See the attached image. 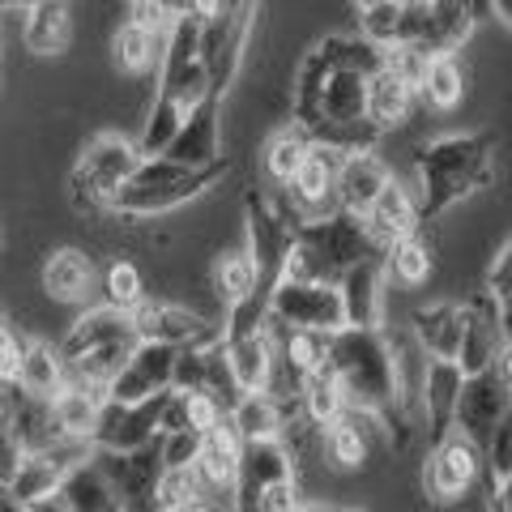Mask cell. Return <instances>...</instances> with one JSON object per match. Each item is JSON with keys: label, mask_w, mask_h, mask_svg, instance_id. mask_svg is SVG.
<instances>
[{"label": "cell", "mask_w": 512, "mask_h": 512, "mask_svg": "<svg viewBox=\"0 0 512 512\" xmlns=\"http://www.w3.org/2000/svg\"><path fill=\"white\" fill-rule=\"evenodd\" d=\"M163 52H167V35H154V30L128 22V18L111 30V64H116L124 77H133V82H146V77L158 82Z\"/></svg>", "instance_id": "cell-14"}, {"label": "cell", "mask_w": 512, "mask_h": 512, "mask_svg": "<svg viewBox=\"0 0 512 512\" xmlns=\"http://www.w3.org/2000/svg\"><path fill=\"white\" fill-rule=\"evenodd\" d=\"M508 504H512V500H508Z\"/></svg>", "instance_id": "cell-49"}, {"label": "cell", "mask_w": 512, "mask_h": 512, "mask_svg": "<svg viewBox=\"0 0 512 512\" xmlns=\"http://www.w3.org/2000/svg\"><path fill=\"white\" fill-rule=\"evenodd\" d=\"M22 47L39 60L64 56L73 47V9L64 0H35V5H26Z\"/></svg>", "instance_id": "cell-15"}, {"label": "cell", "mask_w": 512, "mask_h": 512, "mask_svg": "<svg viewBox=\"0 0 512 512\" xmlns=\"http://www.w3.org/2000/svg\"><path fill=\"white\" fill-rule=\"evenodd\" d=\"M252 22H256V5H222V0H214L210 18L201 22V64L210 73V90L222 94V99H227L231 82L244 69Z\"/></svg>", "instance_id": "cell-3"}, {"label": "cell", "mask_w": 512, "mask_h": 512, "mask_svg": "<svg viewBox=\"0 0 512 512\" xmlns=\"http://www.w3.org/2000/svg\"><path fill=\"white\" fill-rule=\"evenodd\" d=\"M128 338H137V333H133V316H124L116 308H103V303H90V308H82L69 320V329L56 338V346H60L64 363H77V359L94 355V350L128 342Z\"/></svg>", "instance_id": "cell-11"}, {"label": "cell", "mask_w": 512, "mask_h": 512, "mask_svg": "<svg viewBox=\"0 0 512 512\" xmlns=\"http://www.w3.org/2000/svg\"><path fill=\"white\" fill-rule=\"evenodd\" d=\"M167 397H154V402H141V406L107 402L103 419H99V436H94V448H99V453H137V448L154 444L158 436H163Z\"/></svg>", "instance_id": "cell-9"}, {"label": "cell", "mask_w": 512, "mask_h": 512, "mask_svg": "<svg viewBox=\"0 0 512 512\" xmlns=\"http://www.w3.org/2000/svg\"><path fill=\"white\" fill-rule=\"evenodd\" d=\"M338 295H342V312H346V325L350 329H367L376 320L380 291H376V274L367 265L363 269H350Z\"/></svg>", "instance_id": "cell-30"}, {"label": "cell", "mask_w": 512, "mask_h": 512, "mask_svg": "<svg viewBox=\"0 0 512 512\" xmlns=\"http://www.w3.org/2000/svg\"><path fill=\"white\" fill-rule=\"evenodd\" d=\"M210 346L180 350V359H175V393H205V376H210V359H205V350Z\"/></svg>", "instance_id": "cell-37"}, {"label": "cell", "mask_w": 512, "mask_h": 512, "mask_svg": "<svg viewBox=\"0 0 512 512\" xmlns=\"http://www.w3.org/2000/svg\"><path fill=\"white\" fill-rule=\"evenodd\" d=\"M26 338H30V333H13V338H9L5 346H0V384H5V389H22Z\"/></svg>", "instance_id": "cell-39"}, {"label": "cell", "mask_w": 512, "mask_h": 512, "mask_svg": "<svg viewBox=\"0 0 512 512\" xmlns=\"http://www.w3.org/2000/svg\"><path fill=\"white\" fill-rule=\"evenodd\" d=\"M30 512H69V504H64V495H52V500H43V504H35Z\"/></svg>", "instance_id": "cell-40"}, {"label": "cell", "mask_w": 512, "mask_h": 512, "mask_svg": "<svg viewBox=\"0 0 512 512\" xmlns=\"http://www.w3.org/2000/svg\"><path fill=\"white\" fill-rule=\"evenodd\" d=\"M9 397H13V389H5V384H0V410L9 406Z\"/></svg>", "instance_id": "cell-45"}, {"label": "cell", "mask_w": 512, "mask_h": 512, "mask_svg": "<svg viewBox=\"0 0 512 512\" xmlns=\"http://www.w3.org/2000/svg\"><path fill=\"white\" fill-rule=\"evenodd\" d=\"M175 359H180V350L158 346V342H137L133 359L124 363V372L107 389V402L141 406V402H154V397H167L175 389Z\"/></svg>", "instance_id": "cell-8"}, {"label": "cell", "mask_w": 512, "mask_h": 512, "mask_svg": "<svg viewBox=\"0 0 512 512\" xmlns=\"http://www.w3.org/2000/svg\"><path fill=\"white\" fill-rule=\"evenodd\" d=\"M308 154H312V137L303 133L299 124L295 128H278V133L265 141V150H261V167L278 188H291L295 175L303 171V163H308Z\"/></svg>", "instance_id": "cell-24"}, {"label": "cell", "mask_w": 512, "mask_h": 512, "mask_svg": "<svg viewBox=\"0 0 512 512\" xmlns=\"http://www.w3.org/2000/svg\"><path fill=\"white\" fill-rule=\"evenodd\" d=\"M69 384V363H64L60 346L47 342V338H26V367H22V393L30 397H52Z\"/></svg>", "instance_id": "cell-22"}, {"label": "cell", "mask_w": 512, "mask_h": 512, "mask_svg": "<svg viewBox=\"0 0 512 512\" xmlns=\"http://www.w3.org/2000/svg\"><path fill=\"white\" fill-rule=\"evenodd\" d=\"M167 163L180 167H214L222 163V94H210L201 107L188 111L184 128L175 133V141L167 146Z\"/></svg>", "instance_id": "cell-10"}, {"label": "cell", "mask_w": 512, "mask_h": 512, "mask_svg": "<svg viewBox=\"0 0 512 512\" xmlns=\"http://www.w3.org/2000/svg\"><path fill=\"white\" fill-rule=\"evenodd\" d=\"M22 461H26V448L18 440V431H13L9 423V414L0 410V491H9V483L18 478L22 470Z\"/></svg>", "instance_id": "cell-38"}, {"label": "cell", "mask_w": 512, "mask_h": 512, "mask_svg": "<svg viewBox=\"0 0 512 512\" xmlns=\"http://www.w3.org/2000/svg\"><path fill=\"white\" fill-rule=\"evenodd\" d=\"M5 414H9L13 431H18V440H22V448H26V457L47 453L52 444L64 440V436H60V427H56V419H52V402H43V397H30V393H22V389H13Z\"/></svg>", "instance_id": "cell-20"}, {"label": "cell", "mask_w": 512, "mask_h": 512, "mask_svg": "<svg viewBox=\"0 0 512 512\" xmlns=\"http://www.w3.org/2000/svg\"><path fill=\"white\" fill-rule=\"evenodd\" d=\"M0 512H30V508H22L18 500H13L9 491H0Z\"/></svg>", "instance_id": "cell-42"}, {"label": "cell", "mask_w": 512, "mask_h": 512, "mask_svg": "<svg viewBox=\"0 0 512 512\" xmlns=\"http://www.w3.org/2000/svg\"><path fill=\"white\" fill-rule=\"evenodd\" d=\"M227 171H231L227 158L214 167H180V163H167V158H146L141 171L111 201V222L124 231H137L141 222L175 214L192 201L210 197L214 188H222Z\"/></svg>", "instance_id": "cell-1"}, {"label": "cell", "mask_w": 512, "mask_h": 512, "mask_svg": "<svg viewBox=\"0 0 512 512\" xmlns=\"http://www.w3.org/2000/svg\"><path fill=\"white\" fill-rule=\"evenodd\" d=\"M342 512H363V508H342Z\"/></svg>", "instance_id": "cell-48"}, {"label": "cell", "mask_w": 512, "mask_h": 512, "mask_svg": "<svg viewBox=\"0 0 512 512\" xmlns=\"http://www.w3.org/2000/svg\"><path fill=\"white\" fill-rule=\"evenodd\" d=\"M299 410H303V419H308L312 427H320V431H329L333 423H342L350 414V402H346V389L338 384V376H333V372L312 376L308 384H303Z\"/></svg>", "instance_id": "cell-28"}, {"label": "cell", "mask_w": 512, "mask_h": 512, "mask_svg": "<svg viewBox=\"0 0 512 512\" xmlns=\"http://www.w3.org/2000/svg\"><path fill=\"white\" fill-rule=\"evenodd\" d=\"M133 333L137 342H158L171 350H188V346H210L222 338V325L205 320L201 312L184 308V303L171 299H146L133 312Z\"/></svg>", "instance_id": "cell-6"}, {"label": "cell", "mask_w": 512, "mask_h": 512, "mask_svg": "<svg viewBox=\"0 0 512 512\" xmlns=\"http://www.w3.org/2000/svg\"><path fill=\"white\" fill-rule=\"evenodd\" d=\"M146 299H150L146 269H141L128 252L107 256L103 269H99V303H103V308H116L124 316H133Z\"/></svg>", "instance_id": "cell-18"}, {"label": "cell", "mask_w": 512, "mask_h": 512, "mask_svg": "<svg viewBox=\"0 0 512 512\" xmlns=\"http://www.w3.org/2000/svg\"><path fill=\"white\" fill-rule=\"evenodd\" d=\"M13 333H18V329H13V316H9L5 308H0V346H5V342L13 338Z\"/></svg>", "instance_id": "cell-41"}, {"label": "cell", "mask_w": 512, "mask_h": 512, "mask_svg": "<svg viewBox=\"0 0 512 512\" xmlns=\"http://www.w3.org/2000/svg\"><path fill=\"white\" fill-rule=\"evenodd\" d=\"M99 256L82 244H60L43 256L39 269V291L56 308H90L99 303Z\"/></svg>", "instance_id": "cell-4"}, {"label": "cell", "mask_w": 512, "mask_h": 512, "mask_svg": "<svg viewBox=\"0 0 512 512\" xmlns=\"http://www.w3.org/2000/svg\"><path fill=\"white\" fill-rule=\"evenodd\" d=\"M286 478H295V461L282 448V440H274V444H248L244 461H239V483H235L231 512H252L256 504L265 500V491L286 483Z\"/></svg>", "instance_id": "cell-12"}, {"label": "cell", "mask_w": 512, "mask_h": 512, "mask_svg": "<svg viewBox=\"0 0 512 512\" xmlns=\"http://www.w3.org/2000/svg\"><path fill=\"white\" fill-rule=\"evenodd\" d=\"M389 184H393V175L384 167V158L372 150H355V154H346V163L338 171V205L346 214L367 218V210L380 201V192Z\"/></svg>", "instance_id": "cell-13"}, {"label": "cell", "mask_w": 512, "mask_h": 512, "mask_svg": "<svg viewBox=\"0 0 512 512\" xmlns=\"http://www.w3.org/2000/svg\"><path fill=\"white\" fill-rule=\"evenodd\" d=\"M325 448H329V457L338 461L342 470H359L363 461H367V436H363L355 410H350L342 423H333V427L325 431Z\"/></svg>", "instance_id": "cell-32"}, {"label": "cell", "mask_w": 512, "mask_h": 512, "mask_svg": "<svg viewBox=\"0 0 512 512\" xmlns=\"http://www.w3.org/2000/svg\"><path fill=\"white\" fill-rule=\"evenodd\" d=\"M227 359H231L239 393H265L269 376H274V367H278V342L269 338V333H256V338H244V342H227Z\"/></svg>", "instance_id": "cell-21"}, {"label": "cell", "mask_w": 512, "mask_h": 512, "mask_svg": "<svg viewBox=\"0 0 512 512\" xmlns=\"http://www.w3.org/2000/svg\"><path fill=\"white\" fill-rule=\"evenodd\" d=\"M269 312H274V325L282 329H316V333L346 329L342 295L325 282H274Z\"/></svg>", "instance_id": "cell-5"}, {"label": "cell", "mask_w": 512, "mask_h": 512, "mask_svg": "<svg viewBox=\"0 0 512 512\" xmlns=\"http://www.w3.org/2000/svg\"><path fill=\"white\" fill-rule=\"evenodd\" d=\"M414 218H419V214H414V197L393 180L389 188L380 192V201L367 210L363 231H367V239H376V244L393 248V244H402V239L414 235V227H419Z\"/></svg>", "instance_id": "cell-19"}, {"label": "cell", "mask_w": 512, "mask_h": 512, "mask_svg": "<svg viewBox=\"0 0 512 512\" xmlns=\"http://www.w3.org/2000/svg\"><path fill=\"white\" fill-rule=\"evenodd\" d=\"M158 440H163V470H197V461L205 453V436L175 431V436H158Z\"/></svg>", "instance_id": "cell-35"}, {"label": "cell", "mask_w": 512, "mask_h": 512, "mask_svg": "<svg viewBox=\"0 0 512 512\" xmlns=\"http://www.w3.org/2000/svg\"><path fill=\"white\" fill-rule=\"evenodd\" d=\"M94 466L116 487L128 512H154V491L163 478V440L137 448V453H94Z\"/></svg>", "instance_id": "cell-7"}, {"label": "cell", "mask_w": 512, "mask_h": 512, "mask_svg": "<svg viewBox=\"0 0 512 512\" xmlns=\"http://www.w3.org/2000/svg\"><path fill=\"white\" fill-rule=\"evenodd\" d=\"M141 163H146V154H141L137 137L120 133V128L94 133L82 146V154H77V163L69 167V175H64L69 210L77 218H86L90 227H107L111 201H116V192L141 171Z\"/></svg>", "instance_id": "cell-2"}, {"label": "cell", "mask_w": 512, "mask_h": 512, "mask_svg": "<svg viewBox=\"0 0 512 512\" xmlns=\"http://www.w3.org/2000/svg\"><path fill=\"white\" fill-rule=\"evenodd\" d=\"M192 500H205L197 470H163L154 491V512H180Z\"/></svg>", "instance_id": "cell-33"}, {"label": "cell", "mask_w": 512, "mask_h": 512, "mask_svg": "<svg viewBox=\"0 0 512 512\" xmlns=\"http://www.w3.org/2000/svg\"><path fill=\"white\" fill-rule=\"evenodd\" d=\"M419 90H423V99L436 107V111H453L461 103V90H466V86H461V64L448 56V52L444 56H431Z\"/></svg>", "instance_id": "cell-31"}, {"label": "cell", "mask_w": 512, "mask_h": 512, "mask_svg": "<svg viewBox=\"0 0 512 512\" xmlns=\"http://www.w3.org/2000/svg\"><path fill=\"white\" fill-rule=\"evenodd\" d=\"M389 269H393V278L402 282V286L427 282V274H431V252H427V244H423L419 235H410V239H402V244H393L389 248Z\"/></svg>", "instance_id": "cell-34"}, {"label": "cell", "mask_w": 512, "mask_h": 512, "mask_svg": "<svg viewBox=\"0 0 512 512\" xmlns=\"http://www.w3.org/2000/svg\"><path fill=\"white\" fill-rule=\"evenodd\" d=\"M363 30L380 43H402V22H406V5H363Z\"/></svg>", "instance_id": "cell-36"}, {"label": "cell", "mask_w": 512, "mask_h": 512, "mask_svg": "<svg viewBox=\"0 0 512 512\" xmlns=\"http://www.w3.org/2000/svg\"><path fill=\"white\" fill-rule=\"evenodd\" d=\"M303 512H333V508H325V504H316V500H308V504H303Z\"/></svg>", "instance_id": "cell-44"}, {"label": "cell", "mask_w": 512, "mask_h": 512, "mask_svg": "<svg viewBox=\"0 0 512 512\" xmlns=\"http://www.w3.org/2000/svg\"><path fill=\"white\" fill-rule=\"evenodd\" d=\"M414 107V86L402 82V77H393L389 69H380L367 77V120L376 128H393L410 116Z\"/></svg>", "instance_id": "cell-26"}, {"label": "cell", "mask_w": 512, "mask_h": 512, "mask_svg": "<svg viewBox=\"0 0 512 512\" xmlns=\"http://www.w3.org/2000/svg\"><path fill=\"white\" fill-rule=\"evenodd\" d=\"M0 252H5V231H0Z\"/></svg>", "instance_id": "cell-47"}, {"label": "cell", "mask_w": 512, "mask_h": 512, "mask_svg": "<svg viewBox=\"0 0 512 512\" xmlns=\"http://www.w3.org/2000/svg\"><path fill=\"white\" fill-rule=\"evenodd\" d=\"M60 487H64V474H60L43 453H35V457L22 461L18 478L9 483V495H13V500H18L22 508H35V504H43V500H52V495H60Z\"/></svg>", "instance_id": "cell-29"}, {"label": "cell", "mask_w": 512, "mask_h": 512, "mask_svg": "<svg viewBox=\"0 0 512 512\" xmlns=\"http://www.w3.org/2000/svg\"><path fill=\"white\" fill-rule=\"evenodd\" d=\"M60 495H64V504H69V512H128V508L120 504L116 487L107 483L103 470L94 466V461L64 478Z\"/></svg>", "instance_id": "cell-27"}, {"label": "cell", "mask_w": 512, "mask_h": 512, "mask_svg": "<svg viewBox=\"0 0 512 512\" xmlns=\"http://www.w3.org/2000/svg\"><path fill=\"white\" fill-rule=\"evenodd\" d=\"M227 419H231V427L239 431L244 444H274V440H282L286 410L269 393H244Z\"/></svg>", "instance_id": "cell-23"}, {"label": "cell", "mask_w": 512, "mask_h": 512, "mask_svg": "<svg viewBox=\"0 0 512 512\" xmlns=\"http://www.w3.org/2000/svg\"><path fill=\"white\" fill-rule=\"evenodd\" d=\"M210 286H214V295H218V303L222 308H235V303H244V299H252L256 291H274L265 278H261V269H256V261H252V252L248 248H231V252H218L214 261H210Z\"/></svg>", "instance_id": "cell-17"}, {"label": "cell", "mask_w": 512, "mask_h": 512, "mask_svg": "<svg viewBox=\"0 0 512 512\" xmlns=\"http://www.w3.org/2000/svg\"><path fill=\"white\" fill-rule=\"evenodd\" d=\"M504 376L512 380V350H508V355H504Z\"/></svg>", "instance_id": "cell-46"}, {"label": "cell", "mask_w": 512, "mask_h": 512, "mask_svg": "<svg viewBox=\"0 0 512 512\" xmlns=\"http://www.w3.org/2000/svg\"><path fill=\"white\" fill-rule=\"evenodd\" d=\"M103 406H107V393L99 389H86V384H64V389L52 397V419L60 427L64 440H82L94 444L99 436V419H103Z\"/></svg>", "instance_id": "cell-16"}, {"label": "cell", "mask_w": 512, "mask_h": 512, "mask_svg": "<svg viewBox=\"0 0 512 512\" xmlns=\"http://www.w3.org/2000/svg\"><path fill=\"white\" fill-rule=\"evenodd\" d=\"M180 512H222L218 504H210V500H192V504H184Z\"/></svg>", "instance_id": "cell-43"}, {"label": "cell", "mask_w": 512, "mask_h": 512, "mask_svg": "<svg viewBox=\"0 0 512 512\" xmlns=\"http://www.w3.org/2000/svg\"><path fill=\"white\" fill-rule=\"evenodd\" d=\"M478 474V453L466 444V440H448L436 457H431V470H427V483L440 500H453L461 495Z\"/></svg>", "instance_id": "cell-25"}]
</instances>
